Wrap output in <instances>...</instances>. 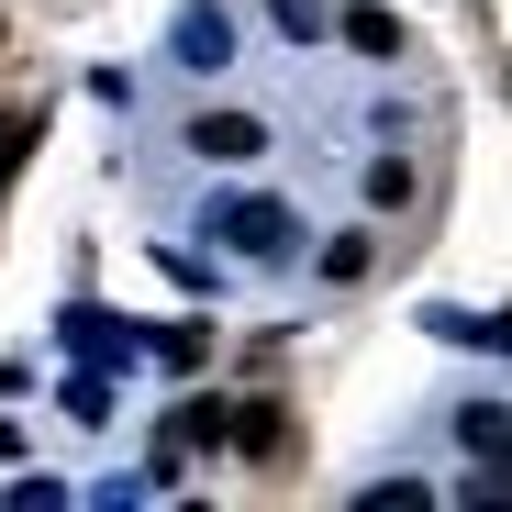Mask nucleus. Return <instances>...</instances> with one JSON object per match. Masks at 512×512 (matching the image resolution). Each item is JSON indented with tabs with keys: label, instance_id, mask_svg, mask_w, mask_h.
Instances as JSON below:
<instances>
[{
	"label": "nucleus",
	"instance_id": "obj_1",
	"mask_svg": "<svg viewBox=\"0 0 512 512\" xmlns=\"http://www.w3.org/2000/svg\"><path fill=\"white\" fill-rule=\"evenodd\" d=\"M223 245H245V256H290V212H279V201H223Z\"/></svg>",
	"mask_w": 512,
	"mask_h": 512
},
{
	"label": "nucleus",
	"instance_id": "obj_2",
	"mask_svg": "<svg viewBox=\"0 0 512 512\" xmlns=\"http://www.w3.org/2000/svg\"><path fill=\"white\" fill-rule=\"evenodd\" d=\"M179 56H190L201 78L234 56V23H223V0H190V12H179Z\"/></svg>",
	"mask_w": 512,
	"mask_h": 512
},
{
	"label": "nucleus",
	"instance_id": "obj_3",
	"mask_svg": "<svg viewBox=\"0 0 512 512\" xmlns=\"http://www.w3.org/2000/svg\"><path fill=\"white\" fill-rule=\"evenodd\" d=\"M256 145H268L256 112H201V123H190V156H223V167H234V156H256Z\"/></svg>",
	"mask_w": 512,
	"mask_h": 512
},
{
	"label": "nucleus",
	"instance_id": "obj_4",
	"mask_svg": "<svg viewBox=\"0 0 512 512\" xmlns=\"http://www.w3.org/2000/svg\"><path fill=\"white\" fill-rule=\"evenodd\" d=\"M457 435H468V457H490V468L512 479V412H501V401H468V412H457Z\"/></svg>",
	"mask_w": 512,
	"mask_h": 512
},
{
	"label": "nucleus",
	"instance_id": "obj_5",
	"mask_svg": "<svg viewBox=\"0 0 512 512\" xmlns=\"http://www.w3.org/2000/svg\"><path fill=\"white\" fill-rule=\"evenodd\" d=\"M234 446L279 468V457H290V412H279V401H245V412H234Z\"/></svg>",
	"mask_w": 512,
	"mask_h": 512
},
{
	"label": "nucleus",
	"instance_id": "obj_6",
	"mask_svg": "<svg viewBox=\"0 0 512 512\" xmlns=\"http://www.w3.org/2000/svg\"><path fill=\"white\" fill-rule=\"evenodd\" d=\"M67 346H78V357H134V323H112V312H67Z\"/></svg>",
	"mask_w": 512,
	"mask_h": 512
},
{
	"label": "nucleus",
	"instance_id": "obj_7",
	"mask_svg": "<svg viewBox=\"0 0 512 512\" xmlns=\"http://www.w3.org/2000/svg\"><path fill=\"white\" fill-rule=\"evenodd\" d=\"M368 268H379V245H368V234H334V245H323V279H334V290H357Z\"/></svg>",
	"mask_w": 512,
	"mask_h": 512
},
{
	"label": "nucleus",
	"instance_id": "obj_8",
	"mask_svg": "<svg viewBox=\"0 0 512 512\" xmlns=\"http://www.w3.org/2000/svg\"><path fill=\"white\" fill-rule=\"evenodd\" d=\"M346 45H357V56H401V23H390V12H368V0H357V12H346Z\"/></svg>",
	"mask_w": 512,
	"mask_h": 512
},
{
	"label": "nucleus",
	"instance_id": "obj_9",
	"mask_svg": "<svg viewBox=\"0 0 512 512\" xmlns=\"http://www.w3.org/2000/svg\"><path fill=\"white\" fill-rule=\"evenodd\" d=\"M156 357H167V368H201V357H212V334H201V323H167V334H156Z\"/></svg>",
	"mask_w": 512,
	"mask_h": 512
},
{
	"label": "nucleus",
	"instance_id": "obj_10",
	"mask_svg": "<svg viewBox=\"0 0 512 512\" xmlns=\"http://www.w3.org/2000/svg\"><path fill=\"white\" fill-rule=\"evenodd\" d=\"M368 201H379V212H401V201H412V167H401V156H379V167H368Z\"/></svg>",
	"mask_w": 512,
	"mask_h": 512
},
{
	"label": "nucleus",
	"instance_id": "obj_11",
	"mask_svg": "<svg viewBox=\"0 0 512 512\" xmlns=\"http://www.w3.org/2000/svg\"><path fill=\"white\" fill-rule=\"evenodd\" d=\"M279 34H301V45H312V34H323V0H279Z\"/></svg>",
	"mask_w": 512,
	"mask_h": 512
}]
</instances>
